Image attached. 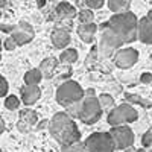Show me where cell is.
Masks as SVG:
<instances>
[{"instance_id":"6da1fadb","label":"cell","mask_w":152,"mask_h":152,"mask_svg":"<svg viewBox=\"0 0 152 152\" xmlns=\"http://www.w3.org/2000/svg\"><path fill=\"white\" fill-rule=\"evenodd\" d=\"M49 131L61 146H67L76 142H81V131L76 126V122L73 120V117L67 111L56 113L50 119Z\"/></svg>"},{"instance_id":"603a6c76","label":"cell","mask_w":152,"mask_h":152,"mask_svg":"<svg viewBox=\"0 0 152 152\" xmlns=\"http://www.w3.org/2000/svg\"><path fill=\"white\" fill-rule=\"evenodd\" d=\"M61 152H88L84 142H76L73 145L61 146Z\"/></svg>"},{"instance_id":"60d3db41","label":"cell","mask_w":152,"mask_h":152,"mask_svg":"<svg viewBox=\"0 0 152 152\" xmlns=\"http://www.w3.org/2000/svg\"><path fill=\"white\" fill-rule=\"evenodd\" d=\"M146 152H152V148H151V149H149V151H146Z\"/></svg>"},{"instance_id":"2e32d148","label":"cell","mask_w":152,"mask_h":152,"mask_svg":"<svg viewBox=\"0 0 152 152\" xmlns=\"http://www.w3.org/2000/svg\"><path fill=\"white\" fill-rule=\"evenodd\" d=\"M56 14L61 18H75L76 17V9L73 5H70L69 2H61L56 6Z\"/></svg>"},{"instance_id":"8992f818","label":"cell","mask_w":152,"mask_h":152,"mask_svg":"<svg viewBox=\"0 0 152 152\" xmlns=\"http://www.w3.org/2000/svg\"><path fill=\"white\" fill-rule=\"evenodd\" d=\"M88 152H114L116 145H114L113 135L110 132H93L87 137L84 142Z\"/></svg>"},{"instance_id":"ac0fdd59","label":"cell","mask_w":152,"mask_h":152,"mask_svg":"<svg viewBox=\"0 0 152 152\" xmlns=\"http://www.w3.org/2000/svg\"><path fill=\"white\" fill-rule=\"evenodd\" d=\"M129 6H131V0H108V8L114 14L129 11Z\"/></svg>"},{"instance_id":"d590c367","label":"cell","mask_w":152,"mask_h":152,"mask_svg":"<svg viewBox=\"0 0 152 152\" xmlns=\"http://www.w3.org/2000/svg\"><path fill=\"white\" fill-rule=\"evenodd\" d=\"M37 5L40 6V8H43V6L46 5V0H37Z\"/></svg>"},{"instance_id":"4dcf8cb0","label":"cell","mask_w":152,"mask_h":152,"mask_svg":"<svg viewBox=\"0 0 152 152\" xmlns=\"http://www.w3.org/2000/svg\"><path fill=\"white\" fill-rule=\"evenodd\" d=\"M15 47H17V43H15V40L12 37L6 38V40L3 41V49H6V50H14Z\"/></svg>"},{"instance_id":"7a4b0ae2","label":"cell","mask_w":152,"mask_h":152,"mask_svg":"<svg viewBox=\"0 0 152 152\" xmlns=\"http://www.w3.org/2000/svg\"><path fill=\"white\" fill-rule=\"evenodd\" d=\"M108 26L122 38L125 44L138 40V18L131 11L114 14L108 20Z\"/></svg>"},{"instance_id":"f35d334b","label":"cell","mask_w":152,"mask_h":152,"mask_svg":"<svg viewBox=\"0 0 152 152\" xmlns=\"http://www.w3.org/2000/svg\"><path fill=\"white\" fill-rule=\"evenodd\" d=\"M134 152H146V149H145V148H142V149H135Z\"/></svg>"},{"instance_id":"ffe728a7","label":"cell","mask_w":152,"mask_h":152,"mask_svg":"<svg viewBox=\"0 0 152 152\" xmlns=\"http://www.w3.org/2000/svg\"><path fill=\"white\" fill-rule=\"evenodd\" d=\"M59 61L62 62V64H73V62L78 61V50L72 49V47L64 49L59 55Z\"/></svg>"},{"instance_id":"4316f807","label":"cell","mask_w":152,"mask_h":152,"mask_svg":"<svg viewBox=\"0 0 152 152\" xmlns=\"http://www.w3.org/2000/svg\"><path fill=\"white\" fill-rule=\"evenodd\" d=\"M142 145H143V148H148V149L152 148V131H151V129L146 131V132L142 135Z\"/></svg>"},{"instance_id":"277c9868","label":"cell","mask_w":152,"mask_h":152,"mask_svg":"<svg viewBox=\"0 0 152 152\" xmlns=\"http://www.w3.org/2000/svg\"><path fill=\"white\" fill-rule=\"evenodd\" d=\"M84 97H85V91L82 90V87L72 79L62 82L56 90V102L66 108L76 102H81Z\"/></svg>"},{"instance_id":"8fae6325","label":"cell","mask_w":152,"mask_h":152,"mask_svg":"<svg viewBox=\"0 0 152 152\" xmlns=\"http://www.w3.org/2000/svg\"><path fill=\"white\" fill-rule=\"evenodd\" d=\"M138 40L145 44H152V21L148 15L138 18Z\"/></svg>"},{"instance_id":"d6986e66","label":"cell","mask_w":152,"mask_h":152,"mask_svg":"<svg viewBox=\"0 0 152 152\" xmlns=\"http://www.w3.org/2000/svg\"><path fill=\"white\" fill-rule=\"evenodd\" d=\"M38 122V114L34 111V110H23L20 113V123H24V126L26 128H29V126L35 125Z\"/></svg>"},{"instance_id":"8d00e7d4","label":"cell","mask_w":152,"mask_h":152,"mask_svg":"<svg viewBox=\"0 0 152 152\" xmlns=\"http://www.w3.org/2000/svg\"><path fill=\"white\" fill-rule=\"evenodd\" d=\"M2 49H3V43L0 40V61H2Z\"/></svg>"},{"instance_id":"83f0119b","label":"cell","mask_w":152,"mask_h":152,"mask_svg":"<svg viewBox=\"0 0 152 152\" xmlns=\"http://www.w3.org/2000/svg\"><path fill=\"white\" fill-rule=\"evenodd\" d=\"M79 111H81V102H76V104L67 107V113L72 117H79Z\"/></svg>"},{"instance_id":"b9f144b4","label":"cell","mask_w":152,"mask_h":152,"mask_svg":"<svg viewBox=\"0 0 152 152\" xmlns=\"http://www.w3.org/2000/svg\"><path fill=\"white\" fill-rule=\"evenodd\" d=\"M0 18H2V11H0Z\"/></svg>"},{"instance_id":"cb8c5ba5","label":"cell","mask_w":152,"mask_h":152,"mask_svg":"<svg viewBox=\"0 0 152 152\" xmlns=\"http://www.w3.org/2000/svg\"><path fill=\"white\" fill-rule=\"evenodd\" d=\"M93 20H94L93 9H82V11H79V14H78L79 24H82V23H93Z\"/></svg>"},{"instance_id":"ba28073f","label":"cell","mask_w":152,"mask_h":152,"mask_svg":"<svg viewBox=\"0 0 152 152\" xmlns=\"http://www.w3.org/2000/svg\"><path fill=\"white\" fill-rule=\"evenodd\" d=\"M138 61V52L132 47L119 49L114 53V64L119 69H129Z\"/></svg>"},{"instance_id":"30bf717a","label":"cell","mask_w":152,"mask_h":152,"mask_svg":"<svg viewBox=\"0 0 152 152\" xmlns=\"http://www.w3.org/2000/svg\"><path fill=\"white\" fill-rule=\"evenodd\" d=\"M20 93H21V100L24 105H34L41 97V90L38 85H26L24 84V87H21Z\"/></svg>"},{"instance_id":"9a60e30c","label":"cell","mask_w":152,"mask_h":152,"mask_svg":"<svg viewBox=\"0 0 152 152\" xmlns=\"http://www.w3.org/2000/svg\"><path fill=\"white\" fill-rule=\"evenodd\" d=\"M56 67H58V59H55V58H46V59H43V62L40 64V69L41 70V73H43V76H46V78H50L53 73H55V70H56Z\"/></svg>"},{"instance_id":"7402d4cb","label":"cell","mask_w":152,"mask_h":152,"mask_svg":"<svg viewBox=\"0 0 152 152\" xmlns=\"http://www.w3.org/2000/svg\"><path fill=\"white\" fill-rule=\"evenodd\" d=\"M97 97H99V102H100V105H102L104 111H111L114 108V99H113V96L104 93V94H100Z\"/></svg>"},{"instance_id":"e575fe53","label":"cell","mask_w":152,"mask_h":152,"mask_svg":"<svg viewBox=\"0 0 152 152\" xmlns=\"http://www.w3.org/2000/svg\"><path fill=\"white\" fill-rule=\"evenodd\" d=\"M85 96H96V93L93 88H88V90H85Z\"/></svg>"},{"instance_id":"836d02e7","label":"cell","mask_w":152,"mask_h":152,"mask_svg":"<svg viewBox=\"0 0 152 152\" xmlns=\"http://www.w3.org/2000/svg\"><path fill=\"white\" fill-rule=\"evenodd\" d=\"M3 132H5V122L2 119V114H0V135H2Z\"/></svg>"},{"instance_id":"3957f363","label":"cell","mask_w":152,"mask_h":152,"mask_svg":"<svg viewBox=\"0 0 152 152\" xmlns=\"http://www.w3.org/2000/svg\"><path fill=\"white\" fill-rule=\"evenodd\" d=\"M99 28H100V40H99V44H97L99 56L110 58L113 53H116L125 43L113 29H110L108 21L100 24Z\"/></svg>"},{"instance_id":"d6a6232c","label":"cell","mask_w":152,"mask_h":152,"mask_svg":"<svg viewBox=\"0 0 152 152\" xmlns=\"http://www.w3.org/2000/svg\"><path fill=\"white\" fill-rule=\"evenodd\" d=\"M14 28L15 26H8V24H2V26H0V29H2L3 32H9V34L14 31Z\"/></svg>"},{"instance_id":"7bdbcfd3","label":"cell","mask_w":152,"mask_h":152,"mask_svg":"<svg viewBox=\"0 0 152 152\" xmlns=\"http://www.w3.org/2000/svg\"><path fill=\"white\" fill-rule=\"evenodd\" d=\"M0 152H3V151H2V149H0Z\"/></svg>"},{"instance_id":"d4e9b609","label":"cell","mask_w":152,"mask_h":152,"mask_svg":"<svg viewBox=\"0 0 152 152\" xmlns=\"http://www.w3.org/2000/svg\"><path fill=\"white\" fill-rule=\"evenodd\" d=\"M5 107H6L8 110H11V111L17 110V108L20 107V99H18L17 96H14V94L6 96V99H5Z\"/></svg>"},{"instance_id":"f1b7e54d","label":"cell","mask_w":152,"mask_h":152,"mask_svg":"<svg viewBox=\"0 0 152 152\" xmlns=\"http://www.w3.org/2000/svg\"><path fill=\"white\" fill-rule=\"evenodd\" d=\"M8 90H9V85H8V81L0 75V97H5L8 94Z\"/></svg>"},{"instance_id":"ee69618b","label":"cell","mask_w":152,"mask_h":152,"mask_svg":"<svg viewBox=\"0 0 152 152\" xmlns=\"http://www.w3.org/2000/svg\"><path fill=\"white\" fill-rule=\"evenodd\" d=\"M151 131H152V128H151Z\"/></svg>"},{"instance_id":"1f68e13d","label":"cell","mask_w":152,"mask_h":152,"mask_svg":"<svg viewBox=\"0 0 152 152\" xmlns=\"http://www.w3.org/2000/svg\"><path fill=\"white\" fill-rule=\"evenodd\" d=\"M142 82H145V84L152 82V75H151V73H143V75H142Z\"/></svg>"},{"instance_id":"52a82bcc","label":"cell","mask_w":152,"mask_h":152,"mask_svg":"<svg viewBox=\"0 0 152 152\" xmlns=\"http://www.w3.org/2000/svg\"><path fill=\"white\" fill-rule=\"evenodd\" d=\"M110 134L113 135L116 149H119V151L128 149L134 143V132L126 123L125 125H119V126H111Z\"/></svg>"},{"instance_id":"44dd1931","label":"cell","mask_w":152,"mask_h":152,"mask_svg":"<svg viewBox=\"0 0 152 152\" xmlns=\"http://www.w3.org/2000/svg\"><path fill=\"white\" fill-rule=\"evenodd\" d=\"M120 108H122L125 117H126V123H132V122H135L138 119V113L131 104H122Z\"/></svg>"},{"instance_id":"e0dca14e","label":"cell","mask_w":152,"mask_h":152,"mask_svg":"<svg viewBox=\"0 0 152 152\" xmlns=\"http://www.w3.org/2000/svg\"><path fill=\"white\" fill-rule=\"evenodd\" d=\"M43 78L44 76H43L40 69H31V70H28L26 73H24L23 79H24V84L26 85H38Z\"/></svg>"},{"instance_id":"f546056e","label":"cell","mask_w":152,"mask_h":152,"mask_svg":"<svg viewBox=\"0 0 152 152\" xmlns=\"http://www.w3.org/2000/svg\"><path fill=\"white\" fill-rule=\"evenodd\" d=\"M88 9H100L104 6V0H85Z\"/></svg>"},{"instance_id":"4fadbf2b","label":"cell","mask_w":152,"mask_h":152,"mask_svg":"<svg viewBox=\"0 0 152 152\" xmlns=\"http://www.w3.org/2000/svg\"><path fill=\"white\" fill-rule=\"evenodd\" d=\"M78 35H79V38L84 41V43H87V44H90V43H93V40H94V37H96V32H97V26L94 23H82V24H79L78 26Z\"/></svg>"},{"instance_id":"5bb4252c","label":"cell","mask_w":152,"mask_h":152,"mask_svg":"<svg viewBox=\"0 0 152 152\" xmlns=\"http://www.w3.org/2000/svg\"><path fill=\"white\" fill-rule=\"evenodd\" d=\"M107 120H108V123L111 126H119V125H125L126 123V117H125V114H123L120 105L119 107H114L111 111H108Z\"/></svg>"},{"instance_id":"5b68a950","label":"cell","mask_w":152,"mask_h":152,"mask_svg":"<svg viewBox=\"0 0 152 152\" xmlns=\"http://www.w3.org/2000/svg\"><path fill=\"white\" fill-rule=\"evenodd\" d=\"M102 113H104V110H102V105L99 102V97L85 96L81 100V111H79L78 119H81L87 125H93L100 119Z\"/></svg>"},{"instance_id":"484cf974","label":"cell","mask_w":152,"mask_h":152,"mask_svg":"<svg viewBox=\"0 0 152 152\" xmlns=\"http://www.w3.org/2000/svg\"><path fill=\"white\" fill-rule=\"evenodd\" d=\"M126 99H128V100H131V102L140 104V105H142V107H145V108H149V107H152V102H148V100L142 99L140 96H134V94H126Z\"/></svg>"},{"instance_id":"9c48e42d","label":"cell","mask_w":152,"mask_h":152,"mask_svg":"<svg viewBox=\"0 0 152 152\" xmlns=\"http://www.w3.org/2000/svg\"><path fill=\"white\" fill-rule=\"evenodd\" d=\"M11 37L15 40L17 46H24L29 41H32L34 38V29L29 23L26 21H20L17 26L14 28V31L11 32Z\"/></svg>"},{"instance_id":"ab89813d","label":"cell","mask_w":152,"mask_h":152,"mask_svg":"<svg viewBox=\"0 0 152 152\" xmlns=\"http://www.w3.org/2000/svg\"><path fill=\"white\" fill-rule=\"evenodd\" d=\"M148 17H149V20H151V21H152V9H151V11H149V14H148Z\"/></svg>"},{"instance_id":"74e56055","label":"cell","mask_w":152,"mask_h":152,"mask_svg":"<svg viewBox=\"0 0 152 152\" xmlns=\"http://www.w3.org/2000/svg\"><path fill=\"white\" fill-rule=\"evenodd\" d=\"M6 5V0H0V8H3Z\"/></svg>"},{"instance_id":"7c38bea8","label":"cell","mask_w":152,"mask_h":152,"mask_svg":"<svg viewBox=\"0 0 152 152\" xmlns=\"http://www.w3.org/2000/svg\"><path fill=\"white\" fill-rule=\"evenodd\" d=\"M50 40H52V44L56 47V49H67V46L70 44V34L67 29H61V28H56L52 35H50Z\"/></svg>"}]
</instances>
